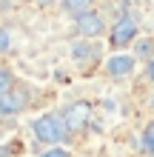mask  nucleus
I'll return each instance as SVG.
<instances>
[{
    "instance_id": "f257e3e1",
    "label": "nucleus",
    "mask_w": 154,
    "mask_h": 157,
    "mask_svg": "<svg viewBox=\"0 0 154 157\" xmlns=\"http://www.w3.org/2000/svg\"><path fill=\"white\" fill-rule=\"evenodd\" d=\"M32 132L40 143H49V146H57L69 137V126L63 114H43V117H34L32 120Z\"/></svg>"
},
{
    "instance_id": "f03ea898",
    "label": "nucleus",
    "mask_w": 154,
    "mask_h": 157,
    "mask_svg": "<svg viewBox=\"0 0 154 157\" xmlns=\"http://www.w3.org/2000/svg\"><path fill=\"white\" fill-rule=\"evenodd\" d=\"M134 37H137V20L134 17H120L114 26H111V49H123V46H129V43H134Z\"/></svg>"
},
{
    "instance_id": "7ed1b4c3",
    "label": "nucleus",
    "mask_w": 154,
    "mask_h": 157,
    "mask_svg": "<svg viewBox=\"0 0 154 157\" xmlns=\"http://www.w3.org/2000/svg\"><path fill=\"white\" fill-rule=\"evenodd\" d=\"M74 26H77V34H80L83 40H94V37H100V34L106 32V20H103V14H100V12H94V9H92V12H86V14H80Z\"/></svg>"
},
{
    "instance_id": "20e7f679",
    "label": "nucleus",
    "mask_w": 154,
    "mask_h": 157,
    "mask_svg": "<svg viewBox=\"0 0 154 157\" xmlns=\"http://www.w3.org/2000/svg\"><path fill=\"white\" fill-rule=\"evenodd\" d=\"M63 120H66L69 132H80V128H86L88 120H92V106H88L86 100H77V103H71L66 112H63Z\"/></svg>"
},
{
    "instance_id": "39448f33",
    "label": "nucleus",
    "mask_w": 154,
    "mask_h": 157,
    "mask_svg": "<svg viewBox=\"0 0 154 157\" xmlns=\"http://www.w3.org/2000/svg\"><path fill=\"white\" fill-rule=\"evenodd\" d=\"M134 66H137V57H131V54H111V57L106 60V75L108 77H129Z\"/></svg>"
},
{
    "instance_id": "423d86ee",
    "label": "nucleus",
    "mask_w": 154,
    "mask_h": 157,
    "mask_svg": "<svg viewBox=\"0 0 154 157\" xmlns=\"http://www.w3.org/2000/svg\"><path fill=\"white\" fill-rule=\"evenodd\" d=\"M71 57H74L80 66H94L100 60V46L94 40H77L71 46Z\"/></svg>"
},
{
    "instance_id": "0eeeda50",
    "label": "nucleus",
    "mask_w": 154,
    "mask_h": 157,
    "mask_svg": "<svg viewBox=\"0 0 154 157\" xmlns=\"http://www.w3.org/2000/svg\"><path fill=\"white\" fill-rule=\"evenodd\" d=\"M26 106H29V94L23 89H12L0 97V114H20Z\"/></svg>"
},
{
    "instance_id": "6e6552de",
    "label": "nucleus",
    "mask_w": 154,
    "mask_h": 157,
    "mask_svg": "<svg viewBox=\"0 0 154 157\" xmlns=\"http://www.w3.org/2000/svg\"><path fill=\"white\" fill-rule=\"evenodd\" d=\"M92 6H94V0H63V9H66L69 14H86V12H92Z\"/></svg>"
},
{
    "instance_id": "1a4fd4ad",
    "label": "nucleus",
    "mask_w": 154,
    "mask_h": 157,
    "mask_svg": "<svg viewBox=\"0 0 154 157\" xmlns=\"http://www.w3.org/2000/svg\"><path fill=\"white\" fill-rule=\"evenodd\" d=\"M12 89H17V86H14V75H12L9 69H0V97L9 94Z\"/></svg>"
},
{
    "instance_id": "9d476101",
    "label": "nucleus",
    "mask_w": 154,
    "mask_h": 157,
    "mask_svg": "<svg viewBox=\"0 0 154 157\" xmlns=\"http://www.w3.org/2000/svg\"><path fill=\"white\" fill-rule=\"evenodd\" d=\"M143 149H146L148 154H154V120L143 128Z\"/></svg>"
},
{
    "instance_id": "9b49d317",
    "label": "nucleus",
    "mask_w": 154,
    "mask_h": 157,
    "mask_svg": "<svg viewBox=\"0 0 154 157\" xmlns=\"http://www.w3.org/2000/svg\"><path fill=\"white\" fill-rule=\"evenodd\" d=\"M9 49H12V32L6 26H0V54H6Z\"/></svg>"
},
{
    "instance_id": "f8f14e48",
    "label": "nucleus",
    "mask_w": 154,
    "mask_h": 157,
    "mask_svg": "<svg viewBox=\"0 0 154 157\" xmlns=\"http://www.w3.org/2000/svg\"><path fill=\"white\" fill-rule=\"evenodd\" d=\"M151 40H140V49H137V54H151ZM137 54H134V57H137Z\"/></svg>"
},
{
    "instance_id": "ddd939ff",
    "label": "nucleus",
    "mask_w": 154,
    "mask_h": 157,
    "mask_svg": "<svg viewBox=\"0 0 154 157\" xmlns=\"http://www.w3.org/2000/svg\"><path fill=\"white\" fill-rule=\"evenodd\" d=\"M43 157H69L66 149H49V151H43Z\"/></svg>"
},
{
    "instance_id": "4468645a",
    "label": "nucleus",
    "mask_w": 154,
    "mask_h": 157,
    "mask_svg": "<svg viewBox=\"0 0 154 157\" xmlns=\"http://www.w3.org/2000/svg\"><path fill=\"white\" fill-rule=\"evenodd\" d=\"M146 77H148V80L154 83V57L148 60V69H146Z\"/></svg>"
},
{
    "instance_id": "2eb2a0df",
    "label": "nucleus",
    "mask_w": 154,
    "mask_h": 157,
    "mask_svg": "<svg viewBox=\"0 0 154 157\" xmlns=\"http://www.w3.org/2000/svg\"><path fill=\"white\" fill-rule=\"evenodd\" d=\"M151 109H154V94H151Z\"/></svg>"
}]
</instances>
